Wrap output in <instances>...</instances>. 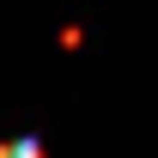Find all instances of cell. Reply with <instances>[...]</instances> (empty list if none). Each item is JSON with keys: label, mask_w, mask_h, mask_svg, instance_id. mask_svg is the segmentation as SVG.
<instances>
[{"label": "cell", "mask_w": 158, "mask_h": 158, "mask_svg": "<svg viewBox=\"0 0 158 158\" xmlns=\"http://www.w3.org/2000/svg\"><path fill=\"white\" fill-rule=\"evenodd\" d=\"M55 43L67 49V55H73V49H85V24H61V31H55Z\"/></svg>", "instance_id": "1"}]
</instances>
